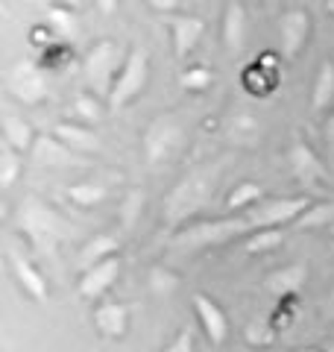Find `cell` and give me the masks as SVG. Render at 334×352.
Instances as JSON below:
<instances>
[{
    "label": "cell",
    "instance_id": "cell-35",
    "mask_svg": "<svg viewBox=\"0 0 334 352\" xmlns=\"http://www.w3.org/2000/svg\"><path fill=\"white\" fill-rule=\"evenodd\" d=\"M162 352H194V332L188 326H182L179 332L170 338V344H167Z\"/></svg>",
    "mask_w": 334,
    "mask_h": 352
},
{
    "label": "cell",
    "instance_id": "cell-30",
    "mask_svg": "<svg viewBox=\"0 0 334 352\" xmlns=\"http://www.w3.org/2000/svg\"><path fill=\"white\" fill-rule=\"evenodd\" d=\"M21 170H24V159H21V153H15L12 147H6L0 150V188L9 191L12 185L18 182V176Z\"/></svg>",
    "mask_w": 334,
    "mask_h": 352
},
{
    "label": "cell",
    "instance_id": "cell-14",
    "mask_svg": "<svg viewBox=\"0 0 334 352\" xmlns=\"http://www.w3.org/2000/svg\"><path fill=\"white\" fill-rule=\"evenodd\" d=\"M118 276H120V258L115 256L91 270H85L80 282H76V291H80L82 300H100V296H106V291L118 282Z\"/></svg>",
    "mask_w": 334,
    "mask_h": 352
},
{
    "label": "cell",
    "instance_id": "cell-28",
    "mask_svg": "<svg viewBox=\"0 0 334 352\" xmlns=\"http://www.w3.org/2000/svg\"><path fill=\"white\" fill-rule=\"evenodd\" d=\"M144 203H147V191L144 188H132L124 194V200H120L118 206V220H120V226L124 229H132L138 223V217L144 212Z\"/></svg>",
    "mask_w": 334,
    "mask_h": 352
},
{
    "label": "cell",
    "instance_id": "cell-12",
    "mask_svg": "<svg viewBox=\"0 0 334 352\" xmlns=\"http://www.w3.org/2000/svg\"><path fill=\"white\" fill-rule=\"evenodd\" d=\"M167 30H170V38H173V56L176 59H188L194 53V47L199 44L205 32V21L197 18V15H185V12H176V15H167Z\"/></svg>",
    "mask_w": 334,
    "mask_h": 352
},
{
    "label": "cell",
    "instance_id": "cell-25",
    "mask_svg": "<svg viewBox=\"0 0 334 352\" xmlns=\"http://www.w3.org/2000/svg\"><path fill=\"white\" fill-rule=\"evenodd\" d=\"M106 194L109 188L103 182H94V179H85V182H74L65 188V197L74 203V206H82V208H91L97 203H103L106 200Z\"/></svg>",
    "mask_w": 334,
    "mask_h": 352
},
{
    "label": "cell",
    "instance_id": "cell-5",
    "mask_svg": "<svg viewBox=\"0 0 334 352\" xmlns=\"http://www.w3.org/2000/svg\"><path fill=\"white\" fill-rule=\"evenodd\" d=\"M252 226L247 223V217H235V220H203V223H191L179 229L170 244L182 252H199L208 247H223L235 238L249 235Z\"/></svg>",
    "mask_w": 334,
    "mask_h": 352
},
{
    "label": "cell",
    "instance_id": "cell-33",
    "mask_svg": "<svg viewBox=\"0 0 334 352\" xmlns=\"http://www.w3.org/2000/svg\"><path fill=\"white\" fill-rule=\"evenodd\" d=\"M179 276H176L173 270H167V267H153L150 270V276H147V288L155 294V296H170L176 294V288H179Z\"/></svg>",
    "mask_w": 334,
    "mask_h": 352
},
{
    "label": "cell",
    "instance_id": "cell-32",
    "mask_svg": "<svg viewBox=\"0 0 334 352\" xmlns=\"http://www.w3.org/2000/svg\"><path fill=\"white\" fill-rule=\"evenodd\" d=\"M320 226H334V203H314L296 220V229H320Z\"/></svg>",
    "mask_w": 334,
    "mask_h": 352
},
{
    "label": "cell",
    "instance_id": "cell-1",
    "mask_svg": "<svg viewBox=\"0 0 334 352\" xmlns=\"http://www.w3.org/2000/svg\"><path fill=\"white\" fill-rule=\"evenodd\" d=\"M223 173V162H208V164H197L194 170H188L179 182L170 188V194L162 203V217L170 229H179L185 220H191L197 212H203L208 200L217 191Z\"/></svg>",
    "mask_w": 334,
    "mask_h": 352
},
{
    "label": "cell",
    "instance_id": "cell-8",
    "mask_svg": "<svg viewBox=\"0 0 334 352\" xmlns=\"http://www.w3.org/2000/svg\"><path fill=\"white\" fill-rule=\"evenodd\" d=\"M9 94L24 106H38L47 97V74L36 62H18L6 80Z\"/></svg>",
    "mask_w": 334,
    "mask_h": 352
},
{
    "label": "cell",
    "instance_id": "cell-11",
    "mask_svg": "<svg viewBox=\"0 0 334 352\" xmlns=\"http://www.w3.org/2000/svg\"><path fill=\"white\" fill-rule=\"evenodd\" d=\"M6 258H9V267H12L15 282L21 285V291H24L30 300H36V302H44V300H47V296H50L47 279H44V276H41V270L30 261L27 252H21L18 247H9Z\"/></svg>",
    "mask_w": 334,
    "mask_h": 352
},
{
    "label": "cell",
    "instance_id": "cell-20",
    "mask_svg": "<svg viewBox=\"0 0 334 352\" xmlns=\"http://www.w3.org/2000/svg\"><path fill=\"white\" fill-rule=\"evenodd\" d=\"M47 27L53 30L56 41H62V44H74L82 36L80 12H76V9H68V6H59V3L47 6Z\"/></svg>",
    "mask_w": 334,
    "mask_h": 352
},
{
    "label": "cell",
    "instance_id": "cell-26",
    "mask_svg": "<svg viewBox=\"0 0 334 352\" xmlns=\"http://www.w3.org/2000/svg\"><path fill=\"white\" fill-rule=\"evenodd\" d=\"M103 103H106V100H100V97L91 94V91L76 94V100H74V106H71V115L76 118V124L94 126V124H100V120H103V112H106Z\"/></svg>",
    "mask_w": 334,
    "mask_h": 352
},
{
    "label": "cell",
    "instance_id": "cell-27",
    "mask_svg": "<svg viewBox=\"0 0 334 352\" xmlns=\"http://www.w3.org/2000/svg\"><path fill=\"white\" fill-rule=\"evenodd\" d=\"M261 200H264V188H261V185L243 179V182H238L235 188L229 191L226 208H232V212H243V208H249V206H258Z\"/></svg>",
    "mask_w": 334,
    "mask_h": 352
},
{
    "label": "cell",
    "instance_id": "cell-3",
    "mask_svg": "<svg viewBox=\"0 0 334 352\" xmlns=\"http://www.w3.org/2000/svg\"><path fill=\"white\" fill-rule=\"evenodd\" d=\"M124 62H126L124 47L115 38H97L82 59V76L88 88H91V94H97L100 100H109L115 76L124 68Z\"/></svg>",
    "mask_w": 334,
    "mask_h": 352
},
{
    "label": "cell",
    "instance_id": "cell-22",
    "mask_svg": "<svg viewBox=\"0 0 334 352\" xmlns=\"http://www.w3.org/2000/svg\"><path fill=\"white\" fill-rule=\"evenodd\" d=\"M226 138H229L235 147H241V150L258 147V141H261V124H258V118H252V115H247V112L229 118V124H226Z\"/></svg>",
    "mask_w": 334,
    "mask_h": 352
},
{
    "label": "cell",
    "instance_id": "cell-19",
    "mask_svg": "<svg viewBox=\"0 0 334 352\" xmlns=\"http://www.w3.org/2000/svg\"><path fill=\"white\" fill-rule=\"evenodd\" d=\"M32 159L38 164H47V168H68V164H80L76 153L71 147H65L59 138L53 135H38L36 144H32Z\"/></svg>",
    "mask_w": 334,
    "mask_h": 352
},
{
    "label": "cell",
    "instance_id": "cell-6",
    "mask_svg": "<svg viewBox=\"0 0 334 352\" xmlns=\"http://www.w3.org/2000/svg\"><path fill=\"white\" fill-rule=\"evenodd\" d=\"M147 82H150V53L144 47H132L126 53L124 68H120V74L115 76V85H111L106 109L109 112H120V109L129 106L144 88H147Z\"/></svg>",
    "mask_w": 334,
    "mask_h": 352
},
{
    "label": "cell",
    "instance_id": "cell-10",
    "mask_svg": "<svg viewBox=\"0 0 334 352\" xmlns=\"http://www.w3.org/2000/svg\"><path fill=\"white\" fill-rule=\"evenodd\" d=\"M287 168L296 176V182H302L305 188H322L329 182V168L302 138H296L291 150H287Z\"/></svg>",
    "mask_w": 334,
    "mask_h": 352
},
{
    "label": "cell",
    "instance_id": "cell-37",
    "mask_svg": "<svg viewBox=\"0 0 334 352\" xmlns=\"http://www.w3.org/2000/svg\"><path fill=\"white\" fill-rule=\"evenodd\" d=\"M322 138H326V144H329V150L334 153V109L326 115V124H322Z\"/></svg>",
    "mask_w": 334,
    "mask_h": 352
},
{
    "label": "cell",
    "instance_id": "cell-34",
    "mask_svg": "<svg viewBox=\"0 0 334 352\" xmlns=\"http://www.w3.org/2000/svg\"><path fill=\"white\" fill-rule=\"evenodd\" d=\"M273 335H276V329L267 323V320H252L247 326V344L249 346H270L273 344Z\"/></svg>",
    "mask_w": 334,
    "mask_h": 352
},
{
    "label": "cell",
    "instance_id": "cell-29",
    "mask_svg": "<svg viewBox=\"0 0 334 352\" xmlns=\"http://www.w3.org/2000/svg\"><path fill=\"white\" fill-rule=\"evenodd\" d=\"M282 241H285L282 229H258V232H249L243 238V250L249 256H258V252H270L276 247H282Z\"/></svg>",
    "mask_w": 334,
    "mask_h": 352
},
{
    "label": "cell",
    "instance_id": "cell-36",
    "mask_svg": "<svg viewBox=\"0 0 334 352\" xmlns=\"http://www.w3.org/2000/svg\"><path fill=\"white\" fill-rule=\"evenodd\" d=\"M147 3L155 9V12H159V15H176V12H179V6H182V0H147Z\"/></svg>",
    "mask_w": 334,
    "mask_h": 352
},
{
    "label": "cell",
    "instance_id": "cell-39",
    "mask_svg": "<svg viewBox=\"0 0 334 352\" xmlns=\"http://www.w3.org/2000/svg\"><path fill=\"white\" fill-rule=\"evenodd\" d=\"M322 317H326V320H334V291L329 294V300L322 302Z\"/></svg>",
    "mask_w": 334,
    "mask_h": 352
},
{
    "label": "cell",
    "instance_id": "cell-43",
    "mask_svg": "<svg viewBox=\"0 0 334 352\" xmlns=\"http://www.w3.org/2000/svg\"><path fill=\"white\" fill-rule=\"evenodd\" d=\"M326 352H334V344H329V346H326Z\"/></svg>",
    "mask_w": 334,
    "mask_h": 352
},
{
    "label": "cell",
    "instance_id": "cell-24",
    "mask_svg": "<svg viewBox=\"0 0 334 352\" xmlns=\"http://www.w3.org/2000/svg\"><path fill=\"white\" fill-rule=\"evenodd\" d=\"M334 103V62H322L314 80V91H311V112L320 115Z\"/></svg>",
    "mask_w": 334,
    "mask_h": 352
},
{
    "label": "cell",
    "instance_id": "cell-4",
    "mask_svg": "<svg viewBox=\"0 0 334 352\" xmlns=\"http://www.w3.org/2000/svg\"><path fill=\"white\" fill-rule=\"evenodd\" d=\"M185 138L188 135H185V124L179 115H173V112L155 115L141 135L144 162H147L150 168H162V164H167L185 147Z\"/></svg>",
    "mask_w": 334,
    "mask_h": 352
},
{
    "label": "cell",
    "instance_id": "cell-2",
    "mask_svg": "<svg viewBox=\"0 0 334 352\" xmlns=\"http://www.w3.org/2000/svg\"><path fill=\"white\" fill-rule=\"evenodd\" d=\"M18 223H21L24 238L38 250H53L59 241H65L71 235L65 217L56 212V208H50L47 203H41L38 197H27V200L21 203Z\"/></svg>",
    "mask_w": 334,
    "mask_h": 352
},
{
    "label": "cell",
    "instance_id": "cell-13",
    "mask_svg": "<svg viewBox=\"0 0 334 352\" xmlns=\"http://www.w3.org/2000/svg\"><path fill=\"white\" fill-rule=\"evenodd\" d=\"M194 314L203 326L208 344L223 346V340L229 338V317L220 308V302H214L208 294H194Z\"/></svg>",
    "mask_w": 334,
    "mask_h": 352
},
{
    "label": "cell",
    "instance_id": "cell-15",
    "mask_svg": "<svg viewBox=\"0 0 334 352\" xmlns=\"http://www.w3.org/2000/svg\"><path fill=\"white\" fill-rule=\"evenodd\" d=\"M247 30H249V18H247V9H243L241 0H229L226 3V12H223V44L232 56L247 47Z\"/></svg>",
    "mask_w": 334,
    "mask_h": 352
},
{
    "label": "cell",
    "instance_id": "cell-31",
    "mask_svg": "<svg viewBox=\"0 0 334 352\" xmlns=\"http://www.w3.org/2000/svg\"><path fill=\"white\" fill-rule=\"evenodd\" d=\"M211 82H214V71L205 68V65H191V68H185L179 74L182 91H191V94L205 91V88H211Z\"/></svg>",
    "mask_w": 334,
    "mask_h": 352
},
{
    "label": "cell",
    "instance_id": "cell-17",
    "mask_svg": "<svg viewBox=\"0 0 334 352\" xmlns=\"http://www.w3.org/2000/svg\"><path fill=\"white\" fill-rule=\"evenodd\" d=\"M308 282V264H287L282 270H273L264 279V291L278 296V300H291V296Z\"/></svg>",
    "mask_w": 334,
    "mask_h": 352
},
{
    "label": "cell",
    "instance_id": "cell-23",
    "mask_svg": "<svg viewBox=\"0 0 334 352\" xmlns=\"http://www.w3.org/2000/svg\"><path fill=\"white\" fill-rule=\"evenodd\" d=\"M0 129H3V144L12 147L15 153H32V144H36V129H32L24 118L18 115H3L0 120Z\"/></svg>",
    "mask_w": 334,
    "mask_h": 352
},
{
    "label": "cell",
    "instance_id": "cell-44",
    "mask_svg": "<svg viewBox=\"0 0 334 352\" xmlns=\"http://www.w3.org/2000/svg\"><path fill=\"white\" fill-rule=\"evenodd\" d=\"M255 3H270V0H255Z\"/></svg>",
    "mask_w": 334,
    "mask_h": 352
},
{
    "label": "cell",
    "instance_id": "cell-9",
    "mask_svg": "<svg viewBox=\"0 0 334 352\" xmlns=\"http://www.w3.org/2000/svg\"><path fill=\"white\" fill-rule=\"evenodd\" d=\"M311 15L305 9H287L278 18V50H282L285 62H296L299 53L305 50V44L311 38Z\"/></svg>",
    "mask_w": 334,
    "mask_h": 352
},
{
    "label": "cell",
    "instance_id": "cell-21",
    "mask_svg": "<svg viewBox=\"0 0 334 352\" xmlns=\"http://www.w3.org/2000/svg\"><path fill=\"white\" fill-rule=\"evenodd\" d=\"M118 247H120V241H118L115 235L100 232V235H94V238L80 250V256H76V264H80V270L85 273V270L97 267V264L115 258V256H118Z\"/></svg>",
    "mask_w": 334,
    "mask_h": 352
},
{
    "label": "cell",
    "instance_id": "cell-41",
    "mask_svg": "<svg viewBox=\"0 0 334 352\" xmlns=\"http://www.w3.org/2000/svg\"><path fill=\"white\" fill-rule=\"evenodd\" d=\"M322 6H326V12L334 18V0H326V3H322Z\"/></svg>",
    "mask_w": 334,
    "mask_h": 352
},
{
    "label": "cell",
    "instance_id": "cell-16",
    "mask_svg": "<svg viewBox=\"0 0 334 352\" xmlns=\"http://www.w3.org/2000/svg\"><path fill=\"white\" fill-rule=\"evenodd\" d=\"M91 317L100 338L106 340H120L129 329V308L124 302H100Z\"/></svg>",
    "mask_w": 334,
    "mask_h": 352
},
{
    "label": "cell",
    "instance_id": "cell-42",
    "mask_svg": "<svg viewBox=\"0 0 334 352\" xmlns=\"http://www.w3.org/2000/svg\"><path fill=\"white\" fill-rule=\"evenodd\" d=\"M296 352H326V349H317V346H305V349H296Z\"/></svg>",
    "mask_w": 334,
    "mask_h": 352
},
{
    "label": "cell",
    "instance_id": "cell-40",
    "mask_svg": "<svg viewBox=\"0 0 334 352\" xmlns=\"http://www.w3.org/2000/svg\"><path fill=\"white\" fill-rule=\"evenodd\" d=\"M50 3H59V6H68V9H76V12H80L88 0H50Z\"/></svg>",
    "mask_w": 334,
    "mask_h": 352
},
{
    "label": "cell",
    "instance_id": "cell-45",
    "mask_svg": "<svg viewBox=\"0 0 334 352\" xmlns=\"http://www.w3.org/2000/svg\"><path fill=\"white\" fill-rule=\"evenodd\" d=\"M220 3H226V0H220Z\"/></svg>",
    "mask_w": 334,
    "mask_h": 352
},
{
    "label": "cell",
    "instance_id": "cell-18",
    "mask_svg": "<svg viewBox=\"0 0 334 352\" xmlns=\"http://www.w3.org/2000/svg\"><path fill=\"white\" fill-rule=\"evenodd\" d=\"M53 135L62 141L65 147H71L74 153H97L100 150V138L91 126L76 124V120H59L53 126Z\"/></svg>",
    "mask_w": 334,
    "mask_h": 352
},
{
    "label": "cell",
    "instance_id": "cell-38",
    "mask_svg": "<svg viewBox=\"0 0 334 352\" xmlns=\"http://www.w3.org/2000/svg\"><path fill=\"white\" fill-rule=\"evenodd\" d=\"M94 6H97V12L100 15H115V9H118V0H94Z\"/></svg>",
    "mask_w": 334,
    "mask_h": 352
},
{
    "label": "cell",
    "instance_id": "cell-7",
    "mask_svg": "<svg viewBox=\"0 0 334 352\" xmlns=\"http://www.w3.org/2000/svg\"><path fill=\"white\" fill-rule=\"evenodd\" d=\"M314 206L311 197H278V200H264L247 214V223L252 226V232L258 229H278L285 223H296L308 208Z\"/></svg>",
    "mask_w": 334,
    "mask_h": 352
}]
</instances>
